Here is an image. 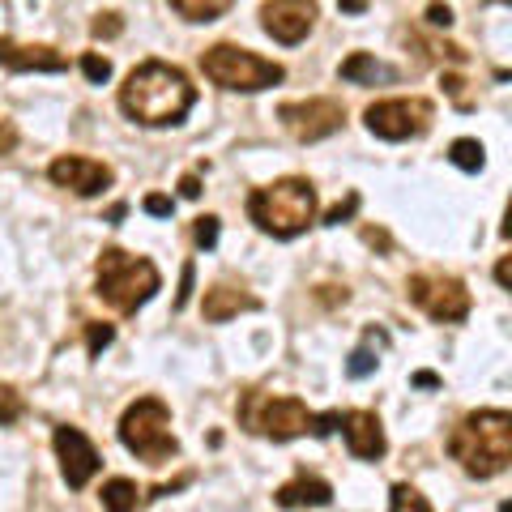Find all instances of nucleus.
<instances>
[{"label": "nucleus", "mask_w": 512, "mask_h": 512, "mask_svg": "<svg viewBox=\"0 0 512 512\" xmlns=\"http://www.w3.org/2000/svg\"><path fill=\"white\" fill-rule=\"evenodd\" d=\"M56 457H60V474H64V483H69L73 491H82L94 474H99L103 466V457H99V448H94L82 431L77 427H56Z\"/></svg>", "instance_id": "12"}, {"label": "nucleus", "mask_w": 512, "mask_h": 512, "mask_svg": "<svg viewBox=\"0 0 512 512\" xmlns=\"http://www.w3.org/2000/svg\"><path fill=\"white\" fill-rule=\"evenodd\" d=\"M158 282L163 278H158V269L146 256H133L124 248H103L99 261H94V286H99V295L124 316H133L141 303H150Z\"/></svg>", "instance_id": "4"}, {"label": "nucleus", "mask_w": 512, "mask_h": 512, "mask_svg": "<svg viewBox=\"0 0 512 512\" xmlns=\"http://www.w3.org/2000/svg\"><path fill=\"white\" fill-rule=\"evenodd\" d=\"M342 13H350V18H359V13H367V0H338Z\"/></svg>", "instance_id": "37"}, {"label": "nucleus", "mask_w": 512, "mask_h": 512, "mask_svg": "<svg viewBox=\"0 0 512 512\" xmlns=\"http://www.w3.org/2000/svg\"><path fill=\"white\" fill-rule=\"evenodd\" d=\"M406 291L431 320H440V325H457V320L470 316V291H466V282L453 274H414L406 282Z\"/></svg>", "instance_id": "9"}, {"label": "nucleus", "mask_w": 512, "mask_h": 512, "mask_svg": "<svg viewBox=\"0 0 512 512\" xmlns=\"http://www.w3.org/2000/svg\"><path fill=\"white\" fill-rule=\"evenodd\" d=\"M448 453L470 478H495L508 470L512 461V414L508 410H474L466 414L453 436H448Z\"/></svg>", "instance_id": "2"}, {"label": "nucleus", "mask_w": 512, "mask_h": 512, "mask_svg": "<svg viewBox=\"0 0 512 512\" xmlns=\"http://www.w3.org/2000/svg\"><path fill=\"white\" fill-rule=\"evenodd\" d=\"M146 214L167 218V214H171V197H158V192H154V197H146Z\"/></svg>", "instance_id": "32"}, {"label": "nucleus", "mask_w": 512, "mask_h": 512, "mask_svg": "<svg viewBox=\"0 0 512 512\" xmlns=\"http://www.w3.org/2000/svg\"><path fill=\"white\" fill-rule=\"evenodd\" d=\"M431 120H436V107L427 99H380L363 111V124L367 133L380 137V141H410V137H423Z\"/></svg>", "instance_id": "8"}, {"label": "nucleus", "mask_w": 512, "mask_h": 512, "mask_svg": "<svg viewBox=\"0 0 512 512\" xmlns=\"http://www.w3.org/2000/svg\"><path fill=\"white\" fill-rule=\"evenodd\" d=\"M338 73H342V82H350V86H376V82H397V69H389V64H380L376 56H367V52H355V56H346Z\"/></svg>", "instance_id": "18"}, {"label": "nucleus", "mask_w": 512, "mask_h": 512, "mask_svg": "<svg viewBox=\"0 0 512 512\" xmlns=\"http://www.w3.org/2000/svg\"><path fill=\"white\" fill-rule=\"evenodd\" d=\"M248 218L274 239H295L316 222V188L299 175H286L248 197Z\"/></svg>", "instance_id": "3"}, {"label": "nucleus", "mask_w": 512, "mask_h": 512, "mask_svg": "<svg viewBox=\"0 0 512 512\" xmlns=\"http://www.w3.org/2000/svg\"><path fill=\"white\" fill-rule=\"evenodd\" d=\"M82 73H86V82L103 86L107 77H111V60H103L99 52H86V56H82Z\"/></svg>", "instance_id": "26"}, {"label": "nucleus", "mask_w": 512, "mask_h": 512, "mask_svg": "<svg viewBox=\"0 0 512 512\" xmlns=\"http://www.w3.org/2000/svg\"><path fill=\"white\" fill-rule=\"evenodd\" d=\"M427 22L448 30V26H453V9H448V5H431V9H427Z\"/></svg>", "instance_id": "31"}, {"label": "nucleus", "mask_w": 512, "mask_h": 512, "mask_svg": "<svg viewBox=\"0 0 512 512\" xmlns=\"http://www.w3.org/2000/svg\"><path fill=\"white\" fill-rule=\"evenodd\" d=\"M111 342H116V325H103V320H90V325H86V350H90V359H99Z\"/></svg>", "instance_id": "24"}, {"label": "nucleus", "mask_w": 512, "mask_h": 512, "mask_svg": "<svg viewBox=\"0 0 512 512\" xmlns=\"http://www.w3.org/2000/svg\"><path fill=\"white\" fill-rule=\"evenodd\" d=\"M495 282L508 291V282H512V261H508V256H500V265H495Z\"/></svg>", "instance_id": "36"}, {"label": "nucleus", "mask_w": 512, "mask_h": 512, "mask_svg": "<svg viewBox=\"0 0 512 512\" xmlns=\"http://www.w3.org/2000/svg\"><path fill=\"white\" fill-rule=\"evenodd\" d=\"M90 35L94 39H116L120 35V13H99V18L90 22Z\"/></svg>", "instance_id": "29"}, {"label": "nucleus", "mask_w": 512, "mask_h": 512, "mask_svg": "<svg viewBox=\"0 0 512 512\" xmlns=\"http://www.w3.org/2000/svg\"><path fill=\"white\" fill-rule=\"evenodd\" d=\"M26 414V402L13 384H0V427H13Z\"/></svg>", "instance_id": "22"}, {"label": "nucleus", "mask_w": 512, "mask_h": 512, "mask_svg": "<svg viewBox=\"0 0 512 512\" xmlns=\"http://www.w3.org/2000/svg\"><path fill=\"white\" fill-rule=\"evenodd\" d=\"M201 69H205V77H210L214 86L239 90V94L269 90V86H278L282 77H286V69H282L278 60H265V56H256V52H248V47H239V43H214V47H205Z\"/></svg>", "instance_id": "5"}, {"label": "nucleus", "mask_w": 512, "mask_h": 512, "mask_svg": "<svg viewBox=\"0 0 512 512\" xmlns=\"http://www.w3.org/2000/svg\"><path fill=\"white\" fill-rule=\"evenodd\" d=\"M448 158H453V167L470 171V175L487 167V150H483V141H474V137L453 141V146H448Z\"/></svg>", "instance_id": "21"}, {"label": "nucleus", "mask_w": 512, "mask_h": 512, "mask_svg": "<svg viewBox=\"0 0 512 512\" xmlns=\"http://www.w3.org/2000/svg\"><path fill=\"white\" fill-rule=\"evenodd\" d=\"M278 120L282 128L291 133L295 141L303 146H312V141H325L333 137L338 128L346 124V107L338 99H303V103H282L278 107Z\"/></svg>", "instance_id": "10"}, {"label": "nucleus", "mask_w": 512, "mask_h": 512, "mask_svg": "<svg viewBox=\"0 0 512 512\" xmlns=\"http://www.w3.org/2000/svg\"><path fill=\"white\" fill-rule=\"evenodd\" d=\"M355 210H359V192H350L342 205H333V210L325 214V227H342V222L355 218Z\"/></svg>", "instance_id": "28"}, {"label": "nucleus", "mask_w": 512, "mask_h": 512, "mask_svg": "<svg viewBox=\"0 0 512 512\" xmlns=\"http://www.w3.org/2000/svg\"><path fill=\"white\" fill-rule=\"evenodd\" d=\"M192 239H197V248H205V252H210V248L218 244V218H214V214L197 218V227H192Z\"/></svg>", "instance_id": "27"}, {"label": "nucleus", "mask_w": 512, "mask_h": 512, "mask_svg": "<svg viewBox=\"0 0 512 512\" xmlns=\"http://www.w3.org/2000/svg\"><path fill=\"white\" fill-rule=\"evenodd\" d=\"M338 427L346 436L350 457H359V461H380L384 448H389V440H384V427H380V419L372 410H346Z\"/></svg>", "instance_id": "14"}, {"label": "nucleus", "mask_w": 512, "mask_h": 512, "mask_svg": "<svg viewBox=\"0 0 512 512\" xmlns=\"http://www.w3.org/2000/svg\"><path fill=\"white\" fill-rule=\"evenodd\" d=\"M389 512H431V504L419 495V487L397 483V487H393V508H389Z\"/></svg>", "instance_id": "23"}, {"label": "nucleus", "mask_w": 512, "mask_h": 512, "mask_svg": "<svg viewBox=\"0 0 512 512\" xmlns=\"http://www.w3.org/2000/svg\"><path fill=\"white\" fill-rule=\"evenodd\" d=\"M274 500L282 508H325L333 500V487L325 483V478H316V474H299L286 487H278Z\"/></svg>", "instance_id": "17"}, {"label": "nucleus", "mask_w": 512, "mask_h": 512, "mask_svg": "<svg viewBox=\"0 0 512 512\" xmlns=\"http://www.w3.org/2000/svg\"><path fill=\"white\" fill-rule=\"evenodd\" d=\"M197 103V90L184 77V69L163 60H146L137 64L133 73L124 77L120 86V107L128 120L146 124V128H171V124H184V116Z\"/></svg>", "instance_id": "1"}, {"label": "nucleus", "mask_w": 512, "mask_h": 512, "mask_svg": "<svg viewBox=\"0 0 512 512\" xmlns=\"http://www.w3.org/2000/svg\"><path fill=\"white\" fill-rule=\"evenodd\" d=\"M56 188H69L77 197H99L103 188H111V167L107 163H94V158L82 154H60L52 167H47Z\"/></svg>", "instance_id": "13"}, {"label": "nucleus", "mask_w": 512, "mask_h": 512, "mask_svg": "<svg viewBox=\"0 0 512 512\" xmlns=\"http://www.w3.org/2000/svg\"><path fill=\"white\" fill-rule=\"evenodd\" d=\"M192 295V265H184V278H180V295H175V308H184Z\"/></svg>", "instance_id": "33"}, {"label": "nucleus", "mask_w": 512, "mask_h": 512, "mask_svg": "<svg viewBox=\"0 0 512 512\" xmlns=\"http://www.w3.org/2000/svg\"><path fill=\"white\" fill-rule=\"evenodd\" d=\"M376 363H380V359L372 355V346H359L355 355L346 359V376H350V380H363V376H372V372H376Z\"/></svg>", "instance_id": "25"}, {"label": "nucleus", "mask_w": 512, "mask_h": 512, "mask_svg": "<svg viewBox=\"0 0 512 512\" xmlns=\"http://www.w3.org/2000/svg\"><path fill=\"white\" fill-rule=\"evenodd\" d=\"M256 308H261V299L248 295L244 286H231V282L210 286V291H205V303H201L205 320H214V325H222V320H231L239 312H256Z\"/></svg>", "instance_id": "16"}, {"label": "nucleus", "mask_w": 512, "mask_h": 512, "mask_svg": "<svg viewBox=\"0 0 512 512\" xmlns=\"http://www.w3.org/2000/svg\"><path fill=\"white\" fill-rule=\"evenodd\" d=\"M13 146H18V128H13L5 116H0V158L13 154Z\"/></svg>", "instance_id": "30"}, {"label": "nucleus", "mask_w": 512, "mask_h": 512, "mask_svg": "<svg viewBox=\"0 0 512 512\" xmlns=\"http://www.w3.org/2000/svg\"><path fill=\"white\" fill-rule=\"evenodd\" d=\"M316 0H265L261 5V26L269 39H278L286 47H295L312 35L316 26Z\"/></svg>", "instance_id": "11"}, {"label": "nucleus", "mask_w": 512, "mask_h": 512, "mask_svg": "<svg viewBox=\"0 0 512 512\" xmlns=\"http://www.w3.org/2000/svg\"><path fill=\"white\" fill-rule=\"evenodd\" d=\"M120 444L128 448L133 457L150 461V466H163L180 453V440L171 431V410L158 402V397H141L124 410L120 419Z\"/></svg>", "instance_id": "7"}, {"label": "nucleus", "mask_w": 512, "mask_h": 512, "mask_svg": "<svg viewBox=\"0 0 512 512\" xmlns=\"http://www.w3.org/2000/svg\"><path fill=\"white\" fill-rule=\"evenodd\" d=\"M414 389H440V376L436 372H414Z\"/></svg>", "instance_id": "34"}, {"label": "nucleus", "mask_w": 512, "mask_h": 512, "mask_svg": "<svg viewBox=\"0 0 512 512\" xmlns=\"http://www.w3.org/2000/svg\"><path fill=\"white\" fill-rule=\"evenodd\" d=\"M0 64L13 73H64L69 69V56L56 52L47 43H13L0 39Z\"/></svg>", "instance_id": "15"}, {"label": "nucleus", "mask_w": 512, "mask_h": 512, "mask_svg": "<svg viewBox=\"0 0 512 512\" xmlns=\"http://www.w3.org/2000/svg\"><path fill=\"white\" fill-rule=\"evenodd\" d=\"M180 192H184L188 201H197V197H201V180H197V175H184V180H180Z\"/></svg>", "instance_id": "35"}, {"label": "nucleus", "mask_w": 512, "mask_h": 512, "mask_svg": "<svg viewBox=\"0 0 512 512\" xmlns=\"http://www.w3.org/2000/svg\"><path fill=\"white\" fill-rule=\"evenodd\" d=\"M239 423H244L252 436L286 444V440L308 436L316 427V414L303 406L299 397H278V393L252 389V393H244V402H239Z\"/></svg>", "instance_id": "6"}, {"label": "nucleus", "mask_w": 512, "mask_h": 512, "mask_svg": "<svg viewBox=\"0 0 512 512\" xmlns=\"http://www.w3.org/2000/svg\"><path fill=\"white\" fill-rule=\"evenodd\" d=\"M137 483H128V478H111L103 483V508L107 512H137Z\"/></svg>", "instance_id": "20"}, {"label": "nucleus", "mask_w": 512, "mask_h": 512, "mask_svg": "<svg viewBox=\"0 0 512 512\" xmlns=\"http://www.w3.org/2000/svg\"><path fill=\"white\" fill-rule=\"evenodd\" d=\"M235 5V0H171V9L188 22H214Z\"/></svg>", "instance_id": "19"}]
</instances>
